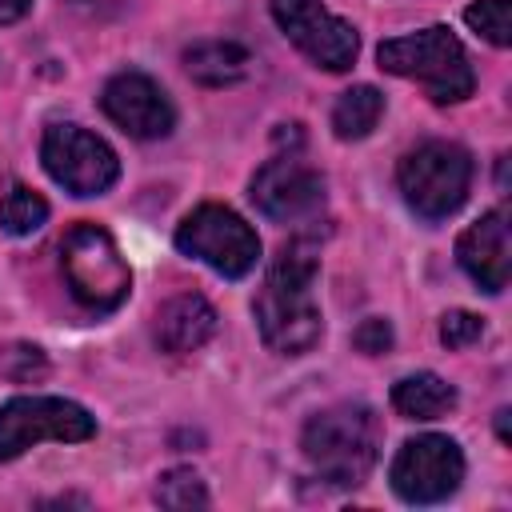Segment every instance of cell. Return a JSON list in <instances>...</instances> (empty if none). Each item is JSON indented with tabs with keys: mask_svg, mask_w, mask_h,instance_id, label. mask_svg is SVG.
Here are the masks:
<instances>
[{
	"mask_svg": "<svg viewBox=\"0 0 512 512\" xmlns=\"http://www.w3.org/2000/svg\"><path fill=\"white\" fill-rule=\"evenodd\" d=\"M312 284H316V248H312V240L296 236L272 260V268L256 292V304H252L260 340L272 352L304 356L320 344L324 320H320Z\"/></svg>",
	"mask_w": 512,
	"mask_h": 512,
	"instance_id": "6da1fadb",
	"label": "cell"
},
{
	"mask_svg": "<svg viewBox=\"0 0 512 512\" xmlns=\"http://www.w3.org/2000/svg\"><path fill=\"white\" fill-rule=\"evenodd\" d=\"M300 448L308 464L340 488L360 484L380 456V416L368 404H336L304 424Z\"/></svg>",
	"mask_w": 512,
	"mask_h": 512,
	"instance_id": "7a4b0ae2",
	"label": "cell"
},
{
	"mask_svg": "<svg viewBox=\"0 0 512 512\" xmlns=\"http://www.w3.org/2000/svg\"><path fill=\"white\" fill-rule=\"evenodd\" d=\"M376 60H380L384 72L404 76V80H416L436 104H456V100L472 96V88H476L468 52L440 24L384 40L380 52H376Z\"/></svg>",
	"mask_w": 512,
	"mask_h": 512,
	"instance_id": "3957f363",
	"label": "cell"
},
{
	"mask_svg": "<svg viewBox=\"0 0 512 512\" xmlns=\"http://www.w3.org/2000/svg\"><path fill=\"white\" fill-rule=\"evenodd\" d=\"M60 264L72 296L92 312H112L132 292V272L116 248V240L100 224H72L60 240Z\"/></svg>",
	"mask_w": 512,
	"mask_h": 512,
	"instance_id": "277c9868",
	"label": "cell"
},
{
	"mask_svg": "<svg viewBox=\"0 0 512 512\" xmlns=\"http://www.w3.org/2000/svg\"><path fill=\"white\" fill-rule=\"evenodd\" d=\"M400 192L408 200V208L424 220H444L452 216L464 200H468V184H472V156L460 144L448 140H428L420 148H412L400 168H396Z\"/></svg>",
	"mask_w": 512,
	"mask_h": 512,
	"instance_id": "5b68a950",
	"label": "cell"
},
{
	"mask_svg": "<svg viewBox=\"0 0 512 512\" xmlns=\"http://www.w3.org/2000/svg\"><path fill=\"white\" fill-rule=\"evenodd\" d=\"M176 248L192 260H204L228 280L248 276L260 260V236L252 232V224H244V216L224 204H200L196 212H188L176 228Z\"/></svg>",
	"mask_w": 512,
	"mask_h": 512,
	"instance_id": "8992f818",
	"label": "cell"
},
{
	"mask_svg": "<svg viewBox=\"0 0 512 512\" xmlns=\"http://www.w3.org/2000/svg\"><path fill=\"white\" fill-rule=\"evenodd\" d=\"M96 432V420L88 408L64 400V396H16L0 404V460H16L40 440L76 444Z\"/></svg>",
	"mask_w": 512,
	"mask_h": 512,
	"instance_id": "52a82bcc",
	"label": "cell"
},
{
	"mask_svg": "<svg viewBox=\"0 0 512 512\" xmlns=\"http://www.w3.org/2000/svg\"><path fill=\"white\" fill-rule=\"evenodd\" d=\"M40 160L48 176L64 184L72 196H100L120 176L116 152L80 124H52L40 140Z\"/></svg>",
	"mask_w": 512,
	"mask_h": 512,
	"instance_id": "ba28073f",
	"label": "cell"
},
{
	"mask_svg": "<svg viewBox=\"0 0 512 512\" xmlns=\"http://www.w3.org/2000/svg\"><path fill=\"white\" fill-rule=\"evenodd\" d=\"M388 480H392L396 496L408 500V504L448 500L464 480V452H460L456 440L436 436V432L412 436V440L400 444Z\"/></svg>",
	"mask_w": 512,
	"mask_h": 512,
	"instance_id": "9c48e42d",
	"label": "cell"
},
{
	"mask_svg": "<svg viewBox=\"0 0 512 512\" xmlns=\"http://www.w3.org/2000/svg\"><path fill=\"white\" fill-rule=\"evenodd\" d=\"M272 20L316 68H328V72L352 68L360 48L356 28L332 16L320 0H272Z\"/></svg>",
	"mask_w": 512,
	"mask_h": 512,
	"instance_id": "30bf717a",
	"label": "cell"
},
{
	"mask_svg": "<svg viewBox=\"0 0 512 512\" xmlns=\"http://www.w3.org/2000/svg\"><path fill=\"white\" fill-rule=\"evenodd\" d=\"M252 200L268 220L308 224L324 208V180L296 156H276L252 176Z\"/></svg>",
	"mask_w": 512,
	"mask_h": 512,
	"instance_id": "8fae6325",
	"label": "cell"
},
{
	"mask_svg": "<svg viewBox=\"0 0 512 512\" xmlns=\"http://www.w3.org/2000/svg\"><path fill=\"white\" fill-rule=\"evenodd\" d=\"M100 108H104V116L116 128H124L136 140H160L176 124L172 100L144 72H120V76H112L104 84V92H100Z\"/></svg>",
	"mask_w": 512,
	"mask_h": 512,
	"instance_id": "7c38bea8",
	"label": "cell"
},
{
	"mask_svg": "<svg viewBox=\"0 0 512 512\" xmlns=\"http://www.w3.org/2000/svg\"><path fill=\"white\" fill-rule=\"evenodd\" d=\"M456 260L460 268L484 288V292H504L512 276V236H508V208L484 212L476 224H468L456 240Z\"/></svg>",
	"mask_w": 512,
	"mask_h": 512,
	"instance_id": "4fadbf2b",
	"label": "cell"
},
{
	"mask_svg": "<svg viewBox=\"0 0 512 512\" xmlns=\"http://www.w3.org/2000/svg\"><path fill=\"white\" fill-rule=\"evenodd\" d=\"M216 332V308L200 292H184L160 304L156 312V344L164 352H196Z\"/></svg>",
	"mask_w": 512,
	"mask_h": 512,
	"instance_id": "5bb4252c",
	"label": "cell"
},
{
	"mask_svg": "<svg viewBox=\"0 0 512 512\" xmlns=\"http://www.w3.org/2000/svg\"><path fill=\"white\" fill-rule=\"evenodd\" d=\"M392 408L404 420H440L456 408V388L448 380H440L436 372H412V376L396 380Z\"/></svg>",
	"mask_w": 512,
	"mask_h": 512,
	"instance_id": "9a60e30c",
	"label": "cell"
},
{
	"mask_svg": "<svg viewBox=\"0 0 512 512\" xmlns=\"http://www.w3.org/2000/svg\"><path fill=\"white\" fill-rule=\"evenodd\" d=\"M248 48L232 44V40H208V44H196L184 52V68L196 84L204 88H224V84H236L248 76Z\"/></svg>",
	"mask_w": 512,
	"mask_h": 512,
	"instance_id": "2e32d148",
	"label": "cell"
},
{
	"mask_svg": "<svg viewBox=\"0 0 512 512\" xmlns=\"http://www.w3.org/2000/svg\"><path fill=\"white\" fill-rule=\"evenodd\" d=\"M380 112H384V96L372 84H356V88H348L336 100V108H332V132L340 140H364L376 128Z\"/></svg>",
	"mask_w": 512,
	"mask_h": 512,
	"instance_id": "e0dca14e",
	"label": "cell"
},
{
	"mask_svg": "<svg viewBox=\"0 0 512 512\" xmlns=\"http://www.w3.org/2000/svg\"><path fill=\"white\" fill-rule=\"evenodd\" d=\"M48 220V200L40 192H32L28 184H12L0 200V224L8 236H32L40 232Z\"/></svg>",
	"mask_w": 512,
	"mask_h": 512,
	"instance_id": "ac0fdd59",
	"label": "cell"
},
{
	"mask_svg": "<svg viewBox=\"0 0 512 512\" xmlns=\"http://www.w3.org/2000/svg\"><path fill=\"white\" fill-rule=\"evenodd\" d=\"M156 504L172 508V512H188V508H204L208 504V488L192 468H168L156 480Z\"/></svg>",
	"mask_w": 512,
	"mask_h": 512,
	"instance_id": "d6986e66",
	"label": "cell"
},
{
	"mask_svg": "<svg viewBox=\"0 0 512 512\" xmlns=\"http://www.w3.org/2000/svg\"><path fill=\"white\" fill-rule=\"evenodd\" d=\"M464 20L488 44L508 48V40H512V8H508V0H476V4L464 8Z\"/></svg>",
	"mask_w": 512,
	"mask_h": 512,
	"instance_id": "ffe728a7",
	"label": "cell"
},
{
	"mask_svg": "<svg viewBox=\"0 0 512 512\" xmlns=\"http://www.w3.org/2000/svg\"><path fill=\"white\" fill-rule=\"evenodd\" d=\"M44 372H48V356L36 344H4L0 348V376L4 380L28 384V380H40Z\"/></svg>",
	"mask_w": 512,
	"mask_h": 512,
	"instance_id": "44dd1931",
	"label": "cell"
},
{
	"mask_svg": "<svg viewBox=\"0 0 512 512\" xmlns=\"http://www.w3.org/2000/svg\"><path fill=\"white\" fill-rule=\"evenodd\" d=\"M480 336H484V320H480L476 312H464V308L444 312V320H440V340H444L448 348H468V344H476Z\"/></svg>",
	"mask_w": 512,
	"mask_h": 512,
	"instance_id": "7402d4cb",
	"label": "cell"
},
{
	"mask_svg": "<svg viewBox=\"0 0 512 512\" xmlns=\"http://www.w3.org/2000/svg\"><path fill=\"white\" fill-rule=\"evenodd\" d=\"M352 344H356V352H364V356H380V352L392 348V324H388L384 316H368V320H360V328L352 332Z\"/></svg>",
	"mask_w": 512,
	"mask_h": 512,
	"instance_id": "603a6c76",
	"label": "cell"
},
{
	"mask_svg": "<svg viewBox=\"0 0 512 512\" xmlns=\"http://www.w3.org/2000/svg\"><path fill=\"white\" fill-rule=\"evenodd\" d=\"M28 4H32V0H0V24L20 20V16L28 12Z\"/></svg>",
	"mask_w": 512,
	"mask_h": 512,
	"instance_id": "cb8c5ba5",
	"label": "cell"
},
{
	"mask_svg": "<svg viewBox=\"0 0 512 512\" xmlns=\"http://www.w3.org/2000/svg\"><path fill=\"white\" fill-rule=\"evenodd\" d=\"M496 428H500V440H508V412H496Z\"/></svg>",
	"mask_w": 512,
	"mask_h": 512,
	"instance_id": "d4e9b609",
	"label": "cell"
}]
</instances>
